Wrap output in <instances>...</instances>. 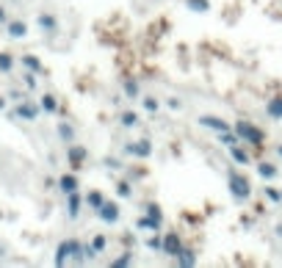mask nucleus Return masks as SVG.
<instances>
[{
  "mask_svg": "<svg viewBox=\"0 0 282 268\" xmlns=\"http://www.w3.org/2000/svg\"><path fill=\"white\" fill-rule=\"evenodd\" d=\"M69 260H75V263H86V244H80V241H75V238L61 241L58 249H55L53 263H55V266H64V263H69Z\"/></svg>",
  "mask_w": 282,
  "mask_h": 268,
  "instance_id": "1",
  "label": "nucleus"
},
{
  "mask_svg": "<svg viewBox=\"0 0 282 268\" xmlns=\"http://www.w3.org/2000/svg\"><path fill=\"white\" fill-rule=\"evenodd\" d=\"M227 188L233 194V199H238V202H246V199L252 197V183L241 172H235V169H230V174H227Z\"/></svg>",
  "mask_w": 282,
  "mask_h": 268,
  "instance_id": "2",
  "label": "nucleus"
},
{
  "mask_svg": "<svg viewBox=\"0 0 282 268\" xmlns=\"http://www.w3.org/2000/svg\"><path fill=\"white\" fill-rule=\"evenodd\" d=\"M235 133H238V138L244 144H252V147H263V141H266V133L260 130L258 125H252V122H246V119H241V122H235V127H233Z\"/></svg>",
  "mask_w": 282,
  "mask_h": 268,
  "instance_id": "3",
  "label": "nucleus"
},
{
  "mask_svg": "<svg viewBox=\"0 0 282 268\" xmlns=\"http://www.w3.org/2000/svg\"><path fill=\"white\" fill-rule=\"evenodd\" d=\"M39 111H42V108L36 105V102H30V100H19L17 102V111H11L8 113V119H25V122H36L39 119Z\"/></svg>",
  "mask_w": 282,
  "mask_h": 268,
  "instance_id": "4",
  "label": "nucleus"
},
{
  "mask_svg": "<svg viewBox=\"0 0 282 268\" xmlns=\"http://www.w3.org/2000/svg\"><path fill=\"white\" fill-rule=\"evenodd\" d=\"M86 158H89V149L83 147V144H66V163L78 172V169H83V163H86Z\"/></svg>",
  "mask_w": 282,
  "mask_h": 268,
  "instance_id": "5",
  "label": "nucleus"
},
{
  "mask_svg": "<svg viewBox=\"0 0 282 268\" xmlns=\"http://www.w3.org/2000/svg\"><path fill=\"white\" fill-rule=\"evenodd\" d=\"M125 152L130 158H136V161H147V158L152 155V141L150 138H138V141H130L125 144Z\"/></svg>",
  "mask_w": 282,
  "mask_h": 268,
  "instance_id": "6",
  "label": "nucleus"
},
{
  "mask_svg": "<svg viewBox=\"0 0 282 268\" xmlns=\"http://www.w3.org/2000/svg\"><path fill=\"white\" fill-rule=\"evenodd\" d=\"M94 213H97V219L105 221V224H116V221L122 219V208L116 202H108V199H105V202H102Z\"/></svg>",
  "mask_w": 282,
  "mask_h": 268,
  "instance_id": "7",
  "label": "nucleus"
},
{
  "mask_svg": "<svg viewBox=\"0 0 282 268\" xmlns=\"http://www.w3.org/2000/svg\"><path fill=\"white\" fill-rule=\"evenodd\" d=\"M180 249H183V241H180V235H177V233H163V255H166V257H172V260H174V257H177V255H180Z\"/></svg>",
  "mask_w": 282,
  "mask_h": 268,
  "instance_id": "8",
  "label": "nucleus"
},
{
  "mask_svg": "<svg viewBox=\"0 0 282 268\" xmlns=\"http://www.w3.org/2000/svg\"><path fill=\"white\" fill-rule=\"evenodd\" d=\"M199 125L202 127H210V130H216V133H222V130H233V125H230V122H224L222 116H210V113H202V116H199Z\"/></svg>",
  "mask_w": 282,
  "mask_h": 268,
  "instance_id": "9",
  "label": "nucleus"
},
{
  "mask_svg": "<svg viewBox=\"0 0 282 268\" xmlns=\"http://www.w3.org/2000/svg\"><path fill=\"white\" fill-rule=\"evenodd\" d=\"M6 36L8 39H25L28 36V22L25 19H6Z\"/></svg>",
  "mask_w": 282,
  "mask_h": 268,
  "instance_id": "10",
  "label": "nucleus"
},
{
  "mask_svg": "<svg viewBox=\"0 0 282 268\" xmlns=\"http://www.w3.org/2000/svg\"><path fill=\"white\" fill-rule=\"evenodd\" d=\"M36 22H39V28H42L44 33H58V17H55L53 11H42Z\"/></svg>",
  "mask_w": 282,
  "mask_h": 268,
  "instance_id": "11",
  "label": "nucleus"
},
{
  "mask_svg": "<svg viewBox=\"0 0 282 268\" xmlns=\"http://www.w3.org/2000/svg\"><path fill=\"white\" fill-rule=\"evenodd\" d=\"M80 188V180H78V174H61L58 177V191L61 194H72V191H78Z\"/></svg>",
  "mask_w": 282,
  "mask_h": 268,
  "instance_id": "12",
  "label": "nucleus"
},
{
  "mask_svg": "<svg viewBox=\"0 0 282 268\" xmlns=\"http://www.w3.org/2000/svg\"><path fill=\"white\" fill-rule=\"evenodd\" d=\"M80 205H83V199H80L78 191L66 194V216H69V219H78L80 216Z\"/></svg>",
  "mask_w": 282,
  "mask_h": 268,
  "instance_id": "13",
  "label": "nucleus"
},
{
  "mask_svg": "<svg viewBox=\"0 0 282 268\" xmlns=\"http://www.w3.org/2000/svg\"><path fill=\"white\" fill-rule=\"evenodd\" d=\"M266 116H269V119H274V122L282 119V94L271 97V100L266 102Z\"/></svg>",
  "mask_w": 282,
  "mask_h": 268,
  "instance_id": "14",
  "label": "nucleus"
},
{
  "mask_svg": "<svg viewBox=\"0 0 282 268\" xmlns=\"http://www.w3.org/2000/svg\"><path fill=\"white\" fill-rule=\"evenodd\" d=\"M19 64H22L28 72H36V75H42V72H44V64L36 58V55H30V53L19 55Z\"/></svg>",
  "mask_w": 282,
  "mask_h": 268,
  "instance_id": "15",
  "label": "nucleus"
},
{
  "mask_svg": "<svg viewBox=\"0 0 282 268\" xmlns=\"http://www.w3.org/2000/svg\"><path fill=\"white\" fill-rule=\"evenodd\" d=\"M258 174L266 180V183H271V180H277V174H280V169L274 166V163H269V161H260L258 163Z\"/></svg>",
  "mask_w": 282,
  "mask_h": 268,
  "instance_id": "16",
  "label": "nucleus"
},
{
  "mask_svg": "<svg viewBox=\"0 0 282 268\" xmlns=\"http://www.w3.org/2000/svg\"><path fill=\"white\" fill-rule=\"evenodd\" d=\"M174 260H177V266L191 268V266H197V252H194V249H186V246H183V249H180V255L174 257Z\"/></svg>",
  "mask_w": 282,
  "mask_h": 268,
  "instance_id": "17",
  "label": "nucleus"
},
{
  "mask_svg": "<svg viewBox=\"0 0 282 268\" xmlns=\"http://www.w3.org/2000/svg\"><path fill=\"white\" fill-rule=\"evenodd\" d=\"M39 108H42L44 113H58V100H55V94H42L39 97Z\"/></svg>",
  "mask_w": 282,
  "mask_h": 268,
  "instance_id": "18",
  "label": "nucleus"
},
{
  "mask_svg": "<svg viewBox=\"0 0 282 268\" xmlns=\"http://www.w3.org/2000/svg\"><path fill=\"white\" fill-rule=\"evenodd\" d=\"M119 125L122 127H138L141 125V116H138L136 111H122L119 113Z\"/></svg>",
  "mask_w": 282,
  "mask_h": 268,
  "instance_id": "19",
  "label": "nucleus"
},
{
  "mask_svg": "<svg viewBox=\"0 0 282 268\" xmlns=\"http://www.w3.org/2000/svg\"><path fill=\"white\" fill-rule=\"evenodd\" d=\"M230 158H233L238 166H246V163H249V152H246L244 147H238V144H235V147H230Z\"/></svg>",
  "mask_w": 282,
  "mask_h": 268,
  "instance_id": "20",
  "label": "nucleus"
},
{
  "mask_svg": "<svg viewBox=\"0 0 282 268\" xmlns=\"http://www.w3.org/2000/svg\"><path fill=\"white\" fill-rule=\"evenodd\" d=\"M186 8L194 14H208L210 11V0H186Z\"/></svg>",
  "mask_w": 282,
  "mask_h": 268,
  "instance_id": "21",
  "label": "nucleus"
},
{
  "mask_svg": "<svg viewBox=\"0 0 282 268\" xmlns=\"http://www.w3.org/2000/svg\"><path fill=\"white\" fill-rule=\"evenodd\" d=\"M122 89H125V97H127V100H138V97H141V89H138V83H136V80H130V78L122 83Z\"/></svg>",
  "mask_w": 282,
  "mask_h": 268,
  "instance_id": "22",
  "label": "nucleus"
},
{
  "mask_svg": "<svg viewBox=\"0 0 282 268\" xmlns=\"http://www.w3.org/2000/svg\"><path fill=\"white\" fill-rule=\"evenodd\" d=\"M219 141L230 149V147H235V144H241V138H238V133H235V130H222V133H219Z\"/></svg>",
  "mask_w": 282,
  "mask_h": 268,
  "instance_id": "23",
  "label": "nucleus"
},
{
  "mask_svg": "<svg viewBox=\"0 0 282 268\" xmlns=\"http://www.w3.org/2000/svg\"><path fill=\"white\" fill-rule=\"evenodd\" d=\"M147 216H150V219L152 221H155V224L158 227H163V210H161V205H155V202H150V205H147Z\"/></svg>",
  "mask_w": 282,
  "mask_h": 268,
  "instance_id": "24",
  "label": "nucleus"
},
{
  "mask_svg": "<svg viewBox=\"0 0 282 268\" xmlns=\"http://www.w3.org/2000/svg\"><path fill=\"white\" fill-rule=\"evenodd\" d=\"M58 136H61V141H64V144H72L75 141V127L66 125V122H61V125H58Z\"/></svg>",
  "mask_w": 282,
  "mask_h": 268,
  "instance_id": "25",
  "label": "nucleus"
},
{
  "mask_svg": "<svg viewBox=\"0 0 282 268\" xmlns=\"http://www.w3.org/2000/svg\"><path fill=\"white\" fill-rule=\"evenodd\" d=\"M11 69H14V55L3 50V53H0V72H3V75H8Z\"/></svg>",
  "mask_w": 282,
  "mask_h": 268,
  "instance_id": "26",
  "label": "nucleus"
},
{
  "mask_svg": "<svg viewBox=\"0 0 282 268\" xmlns=\"http://www.w3.org/2000/svg\"><path fill=\"white\" fill-rule=\"evenodd\" d=\"M102 202H105V197H102L100 191H89V197H86V205H89V210H97Z\"/></svg>",
  "mask_w": 282,
  "mask_h": 268,
  "instance_id": "27",
  "label": "nucleus"
},
{
  "mask_svg": "<svg viewBox=\"0 0 282 268\" xmlns=\"http://www.w3.org/2000/svg\"><path fill=\"white\" fill-rule=\"evenodd\" d=\"M136 227H138V230H150V233H161V227H158L150 216H141V219L136 221Z\"/></svg>",
  "mask_w": 282,
  "mask_h": 268,
  "instance_id": "28",
  "label": "nucleus"
},
{
  "mask_svg": "<svg viewBox=\"0 0 282 268\" xmlns=\"http://www.w3.org/2000/svg\"><path fill=\"white\" fill-rule=\"evenodd\" d=\"M116 197H119V199H130V197H133V185L127 183V180L116 183Z\"/></svg>",
  "mask_w": 282,
  "mask_h": 268,
  "instance_id": "29",
  "label": "nucleus"
},
{
  "mask_svg": "<svg viewBox=\"0 0 282 268\" xmlns=\"http://www.w3.org/2000/svg\"><path fill=\"white\" fill-rule=\"evenodd\" d=\"M89 246L97 252V255H102V252H105V246H108V238H105V235L100 233V235H94V238H91V244H89Z\"/></svg>",
  "mask_w": 282,
  "mask_h": 268,
  "instance_id": "30",
  "label": "nucleus"
},
{
  "mask_svg": "<svg viewBox=\"0 0 282 268\" xmlns=\"http://www.w3.org/2000/svg\"><path fill=\"white\" fill-rule=\"evenodd\" d=\"M141 105H144V111H150V113L161 111V102H158L155 97H144V100H141Z\"/></svg>",
  "mask_w": 282,
  "mask_h": 268,
  "instance_id": "31",
  "label": "nucleus"
},
{
  "mask_svg": "<svg viewBox=\"0 0 282 268\" xmlns=\"http://www.w3.org/2000/svg\"><path fill=\"white\" fill-rule=\"evenodd\" d=\"M147 249H155V252H161L163 249V235H150V238H147Z\"/></svg>",
  "mask_w": 282,
  "mask_h": 268,
  "instance_id": "32",
  "label": "nucleus"
},
{
  "mask_svg": "<svg viewBox=\"0 0 282 268\" xmlns=\"http://www.w3.org/2000/svg\"><path fill=\"white\" fill-rule=\"evenodd\" d=\"M111 266L114 268H125V266H133V255L130 252H125L122 257H116V260H111Z\"/></svg>",
  "mask_w": 282,
  "mask_h": 268,
  "instance_id": "33",
  "label": "nucleus"
},
{
  "mask_svg": "<svg viewBox=\"0 0 282 268\" xmlns=\"http://www.w3.org/2000/svg\"><path fill=\"white\" fill-rule=\"evenodd\" d=\"M263 194L271 199V202H282V191H277L274 185H266V188H263Z\"/></svg>",
  "mask_w": 282,
  "mask_h": 268,
  "instance_id": "34",
  "label": "nucleus"
},
{
  "mask_svg": "<svg viewBox=\"0 0 282 268\" xmlns=\"http://www.w3.org/2000/svg\"><path fill=\"white\" fill-rule=\"evenodd\" d=\"M22 83L25 89H36V72H22Z\"/></svg>",
  "mask_w": 282,
  "mask_h": 268,
  "instance_id": "35",
  "label": "nucleus"
},
{
  "mask_svg": "<svg viewBox=\"0 0 282 268\" xmlns=\"http://www.w3.org/2000/svg\"><path fill=\"white\" fill-rule=\"evenodd\" d=\"M105 166H108V169H114V172H116V169H122V163L116 161V158H105Z\"/></svg>",
  "mask_w": 282,
  "mask_h": 268,
  "instance_id": "36",
  "label": "nucleus"
},
{
  "mask_svg": "<svg viewBox=\"0 0 282 268\" xmlns=\"http://www.w3.org/2000/svg\"><path fill=\"white\" fill-rule=\"evenodd\" d=\"M8 97H11V100H17V102H19V100H22L25 94H22V91H17V89H11V91H8Z\"/></svg>",
  "mask_w": 282,
  "mask_h": 268,
  "instance_id": "37",
  "label": "nucleus"
},
{
  "mask_svg": "<svg viewBox=\"0 0 282 268\" xmlns=\"http://www.w3.org/2000/svg\"><path fill=\"white\" fill-rule=\"evenodd\" d=\"M6 19H8V14H6V8L0 6V22H6Z\"/></svg>",
  "mask_w": 282,
  "mask_h": 268,
  "instance_id": "38",
  "label": "nucleus"
},
{
  "mask_svg": "<svg viewBox=\"0 0 282 268\" xmlns=\"http://www.w3.org/2000/svg\"><path fill=\"white\" fill-rule=\"evenodd\" d=\"M8 108V102H6V97H0V111H6Z\"/></svg>",
  "mask_w": 282,
  "mask_h": 268,
  "instance_id": "39",
  "label": "nucleus"
},
{
  "mask_svg": "<svg viewBox=\"0 0 282 268\" xmlns=\"http://www.w3.org/2000/svg\"><path fill=\"white\" fill-rule=\"evenodd\" d=\"M277 155H280V158H282V144H280V147H277Z\"/></svg>",
  "mask_w": 282,
  "mask_h": 268,
  "instance_id": "40",
  "label": "nucleus"
}]
</instances>
